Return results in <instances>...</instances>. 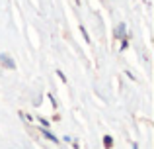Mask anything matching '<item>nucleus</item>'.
<instances>
[{
	"instance_id": "f257e3e1",
	"label": "nucleus",
	"mask_w": 154,
	"mask_h": 149,
	"mask_svg": "<svg viewBox=\"0 0 154 149\" xmlns=\"http://www.w3.org/2000/svg\"><path fill=\"white\" fill-rule=\"evenodd\" d=\"M0 63H2V65L6 67V69H16V63L12 61V59L8 57L6 53H2V55H0Z\"/></svg>"
},
{
	"instance_id": "f03ea898",
	"label": "nucleus",
	"mask_w": 154,
	"mask_h": 149,
	"mask_svg": "<svg viewBox=\"0 0 154 149\" xmlns=\"http://www.w3.org/2000/svg\"><path fill=\"white\" fill-rule=\"evenodd\" d=\"M125 31H127L125 24H119V26L115 28V37H117V39H123V37H125Z\"/></svg>"
},
{
	"instance_id": "7ed1b4c3",
	"label": "nucleus",
	"mask_w": 154,
	"mask_h": 149,
	"mask_svg": "<svg viewBox=\"0 0 154 149\" xmlns=\"http://www.w3.org/2000/svg\"><path fill=\"white\" fill-rule=\"evenodd\" d=\"M41 134H43V135H45V138H47V139H49V141H53V143H59V138H55V135H53V134H51V131H49V130H47V128H43V130H41Z\"/></svg>"
},
{
	"instance_id": "20e7f679",
	"label": "nucleus",
	"mask_w": 154,
	"mask_h": 149,
	"mask_svg": "<svg viewBox=\"0 0 154 149\" xmlns=\"http://www.w3.org/2000/svg\"><path fill=\"white\" fill-rule=\"evenodd\" d=\"M103 145H105V149H111L113 147V139L109 138V135H103Z\"/></svg>"
},
{
	"instance_id": "39448f33",
	"label": "nucleus",
	"mask_w": 154,
	"mask_h": 149,
	"mask_svg": "<svg viewBox=\"0 0 154 149\" xmlns=\"http://www.w3.org/2000/svg\"><path fill=\"white\" fill-rule=\"evenodd\" d=\"M80 34L84 35V39H86V43H90V35H88V31H86V28H84V26H80Z\"/></svg>"
},
{
	"instance_id": "423d86ee",
	"label": "nucleus",
	"mask_w": 154,
	"mask_h": 149,
	"mask_svg": "<svg viewBox=\"0 0 154 149\" xmlns=\"http://www.w3.org/2000/svg\"><path fill=\"white\" fill-rule=\"evenodd\" d=\"M57 75H59V76H60V80H63V83H66V76H64V73H63V71H60V69H59V71H57Z\"/></svg>"
},
{
	"instance_id": "0eeeda50",
	"label": "nucleus",
	"mask_w": 154,
	"mask_h": 149,
	"mask_svg": "<svg viewBox=\"0 0 154 149\" xmlns=\"http://www.w3.org/2000/svg\"><path fill=\"white\" fill-rule=\"evenodd\" d=\"M39 122H41V124H43V128H49V122H47V120H45V118H39Z\"/></svg>"
}]
</instances>
